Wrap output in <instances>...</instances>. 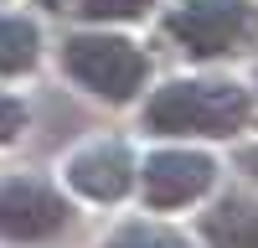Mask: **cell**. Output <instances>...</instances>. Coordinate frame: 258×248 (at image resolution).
Here are the masks:
<instances>
[{"mask_svg": "<svg viewBox=\"0 0 258 248\" xmlns=\"http://www.w3.org/2000/svg\"><path fill=\"white\" fill-rule=\"evenodd\" d=\"M258 114V98L238 78H170L150 88L140 109V130L155 140H238Z\"/></svg>", "mask_w": 258, "mask_h": 248, "instance_id": "6da1fadb", "label": "cell"}, {"mask_svg": "<svg viewBox=\"0 0 258 248\" xmlns=\"http://www.w3.org/2000/svg\"><path fill=\"white\" fill-rule=\"evenodd\" d=\"M62 73H68L73 83L88 98L98 103H135L145 88H150V78H155V57H150L140 41H129L119 31H73V36H62Z\"/></svg>", "mask_w": 258, "mask_h": 248, "instance_id": "7a4b0ae2", "label": "cell"}, {"mask_svg": "<svg viewBox=\"0 0 258 248\" xmlns=\"http://www.w3.org/2000/svg\"><path fill=\"white\" fill-rule=\"evenodd\" d=\"M160 31L191 62H227L258 47V6L253 0H176Z\"/></svg>", "mask_w": 258, "mask_h": 248, "instance_id": "3957f363", "label": "cell"}, {"mask_svg": "<svg viewBox=\"0 0 258 248\" xmlns=\"http://www.w3.org/2000/svg\"><path fill=\"white\" fill-rule=\"evenodd\" d=\"M222 165L212 150H197V145H160L140 160V181L135 192L145 197L150 212H181V207H197L217 192Z\"/></svg>", "mask_w": 258, "mask_h": 248, "instance_id": "277c9868", "label": "cell"}, {"mask_svg": "<svg viewBox=\"0 0 258 248\" xmlns=\"http://www.w3.org/2000/svg\"><path fill=\"white\" fill-rule=\"evenodd\" d=\"M73 222H78L73 202L47 176H0V243L16 248L57 243Z\"/></svg>", "mask_w": 258, "mask_h": 248, "instance_id": "5b68a950", "label": "cell"}, {"mask_svg": "<svg viewBox=\"0 0 258 248\" xmlns=\"http://www.w3.org/2000/svg\"><path fill=\"white\" fill-rule=\"evenodd\" d=\"M62 181L68 192L83 197V202H98V207H119L140 181V160L124 140H88L78 145L62 165Z\"/></svg>", "mask_w": 258, "mask_h": 248, "instance_id": "8992f818", "label": "cell"}, {"mask_svg": "<svg viewBox=\"0 0 258 248\" xmlns=\"http://www.w3.org/2000/svg\"><path fill=\"white\" fill-rule=\"evenodd\" d=\"M202 248H258V192H222L197 222Z\"/></svg>", "mask_w": 258, "mask_h": 248, "instance_id": "52a82bcc", "label": "cell"}, {"mask_svg": "<svg viewBox=\"0 0 258 248\" xmlns=\"http://www.w3.org/2000/svg\"><path fill=\"white\" fill-rule=\"evenodd\" d=\"M41 62V26L31 16L0 11V78H26Z\"/></svg>", "mask_w": 258, "mask_h": 248, "instance_id": "ba28073f", "label": "cell"}, {"mask_svg": "<svg viewBox=\"0 0 258 248\" xmlns=\"http://www.w3.org/2000/svg\"><path fill=\"white\" fill-rule=\"evenodd\" d=\"M98 248H197L181 227H170V222H155V217H129L119 222L109 238H103Z\"/></svg>", "mask_w": 258, "mask_h": 248, "instance_id": "9c48e42d", "label": "cell"}, {"mask_svg": "<svg viewBox=\"0 0 258 248\" xmlns=\"http://www.w3.org/2000/svg\"><path fill=\"white\" fill-rule=\"evenodd\" d=\"M155 11V0H78V16L88 26H129Z\"/></svg>", "mask_w": 258, "mask_h": 248, "instance_id": "30bf717a", "label": "cell"}, {"mask_svg": "<svg viewBox=\"0 0 258 248\" xmlns=\"http://www.w3.org/2000/svg\"><path fill=\"white\" fill-rule=\"evenodd\" d=\"M26 124H31V109H26V98L0 88V145H16L21 135H26Z\"/></svg>", "mask_w": 258, "mask_h": 248, "instance_id": "8fae6325", "label": "cell"}, {"mask_svg": "<svg viewBox=\"0 0 258 248\" xmlns=\"http://www.w3.org/2000/svg\"><path fill=\"white\" fill-rule=\"evenodd\" d=\"M238 165H243V176L258 186V145H243V150H238Z\"/></svg>", "mask_w": 258, "mask_h": 248, "instance_id": "7c38bea8", "label": "cell"}, {"mask_svg": "<svg viewBox=\"0 0 258 248\" xmlns=\"http://www.w3.org/2000/svg\"><path fill=\"white\" fill-rule=\"evenodd\" d=\"M36 6H41V11H68L73 0H36Z\"/></svg>", "mask_w": 258, "mask_h": 248, "instance_id": "4fadbf2b", "label": "cell"}, {"mask_svg": "<svg viewBox=\"0 0 258 248\" xmlns=\"http://www.w3.org/2000/svg\"><path fill=\"white\" fill-rule=\"evenodd\" d=\"M253 98H258V93H253Z\"/></svg>", "mask_w": 258, "mask_h": 248, "instance_id": "5bb4252c", "label": "cell"}]
</instances>
